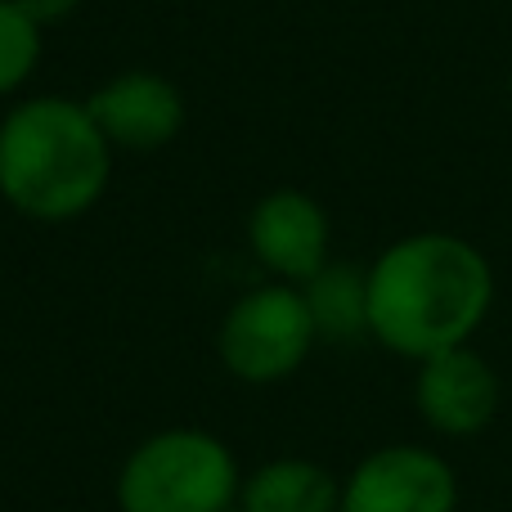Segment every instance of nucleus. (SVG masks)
<instances>
[{"label":"nucleus","instance_id":"nucleus-2","mask_svg":"<svg viewBox=\"0 0 512 512\" xmlns=\"http://www.w3.org/2000/svg\"><path fill=\"white\" fill-rule=\"evenodd\" d=\"M113 144L86 99L32 95L0 117V198L36 225H68L104 198Z\"/></svg>","mask_w":512,"mask_h":512},{"label":"nucleus","instance_id":"nucleus-6","mask_svg":"<svg viewBox=\"0 0 512 512\" xmlns=\"http://www.w3.org/2000/svg\"><path fill=\"white\" fill-rule=\"evenodd\" d=\"M414 405L418 418L445 441H472L490 432L504 405V382L495 364L477 346H454V351L427 355L414 373Z\"/></svg>","mask_w":512,"mask_h":512},{"label":"nucleus","instance_id":"nucleus-8","mask_svg":"<svg viewBox=\"0 0 512 512\" xmlns=\"http://www.w3.org/2000/svg\"><path fill=\"white\" fill-rule=\"evenodd\" d=\"M86 108L104 140L122 153H158L185 126V95L176 90V81L149 68L117 72L86 99Z\"/></svg>","mask_w":512,"mask_h":512},{"label":"nucleus","instance_id":"nucleus-10","mask_svg":"<svg viewBox=\"0 0 512 512\" xmlns=\"http://www.w3.org/2000/svg\"><path fill=\"white\" fill-rule=\"evenodd\" d=\"M310 324L319 342H360L369 337V279L346 261H328L319 274L301 283Z\"/></svg>","mask_w":512,"mask_h":512},{"label":"nucleus","instance_id":"nucleus-11","mask_svg":"<svg viewBox=\"0 0 512 512\" xmlns=\"http://www.w3.org/2000/svg\"><path fill=\"white\" fill-rule=\"evenodd\" d=\"M41 23L23 14L14 0H0V99L23 90L41 63Z\"/></svg>","mask_w":512,"mask_h":512},{"label":"nucleus","instance_id":"nucleus-4","mask_svg":"<svg viewBox=\"0 0 512 512\" xmlns=\"http://www.w3.org/2000/svg\"><path fill=\"white\" fill-rule=\"evenodd\" d=\"M315 342L319 333L310 324L301 288L279 279L243 292L216 328V355H221L225 373L252 382V387L292 378L310 360Z\"/></svg>","mask_w":512,"mask_h":512},{"label":"nucleus","instance_id":"nucleus-3","mask_svg":"<svg viewBox=\"0 0 512 512\" xmlns=\"http://www.w3.org/2000/svg\"><path fill=\"white\" fill-rule=\"evenodd\" d=\"M239 490L234 450L203 427H162L117 468L122 512H234Z\"/></svg>","mask_w":512,"mask_h":512},{"label":"nucleus","instance_id":"nucleus-12","mask_svg":"<svg viewBox=\"0 0 512 512\" xmlns=\"http://www.w3.org/2000/svg\"><path fill=\"white\" fill-rule=\"evenodd\" d=\"M18 9H23L32 23H41V27H54V23H63L68 14H77V5L81 0H14Z\"/></svg>","mask_w":512,"mask_h":512},{"label":"nucleus","instance_id":"nucleus-9","mask_svg":"<svg viewBox=\"0 0 512 512\" xmlns=\"http://www.w3.org/2000/svg\"><path fill=\"white\" fill-rule=\"evenodd\" d=\"M239 512H342V481L315 459H270L243 477Z\"/></svg>","mask_w":512,"mask_h":512},{"label":"nucleus","instance_id":"nucleus-1","mask_svg":"<svg viewBox=\"0 0 512 512\" xmlns=\"http://www.w3.org/2000/svg\"><path fill=\"white\" fill-rule=\"evenodd\" d=\"M369 279V337L400 360L468 346L495 306L490 256L463 234L418 230L387 243Z\"/></svg>","mask_w":512,"mask_h":512},{"label":"nucleus","instance_id":"nucleus-5","mask_svg":"<svg viewBox=\"0 0 512 512\" xmlns=\"http://www.w3.org/2000/svg\"><path fill=\"white\" fill-rule=\"evenodd\" d=\"M342 512H459V477L427 445H382L342 481Z\"/></svg>","mask_w":512,"mask_h":512},{"label":"nucleus","instance_id":"nucleus-7","mask_svg":"<svg viewBox=\"0 0 512 512\" xmlns=\"http://www.w3.org/2000/svg\"><path fill=\"white\" fill-rule=\"evenodd\" d=\"M248 248L279 283H301L333 261V225L306 189H270L248 212Z\"/></svg>","mask_w":512,"mask_h":512}]
</instances>
